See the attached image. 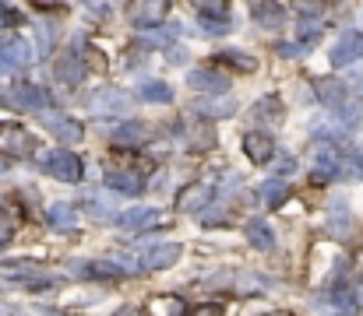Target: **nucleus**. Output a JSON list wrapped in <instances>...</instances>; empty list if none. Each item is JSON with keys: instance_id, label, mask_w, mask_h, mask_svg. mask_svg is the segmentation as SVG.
<instances>
[{"instance_id": "473e14b6", "label": "nucleus", "mask_w": 363, "mask_h": 316, "mask_svg": "<svg viewBox=\"0 0 363 316\" xmlns=\"http://www.w3.org/2000/svg\"><path fill=\"white\" fill-rule=\"evenodd\" d=\"M350 176H353V180H363V148H357L353 158H350Z\"/></svg>"}, {"instance_id": "4c0bfd02", "label": "nucleus", "mask_w": 363, "mask_h": 316, "mask_svg": "<svg viewBox=\"0 0 363 316\" xmlns=\"http://www.w3.org/2000/svg\"><path fill=\"white\" fill-rule=\"evenodd\" d=\"M0 18H7V21H18V14H11V7H7V0H0Z\"/></svg>"}, {"instance_id": "bb28decb", "label": "nucleus", "mask_w": 363, "mask_h": 316, "mask_svg": "<svg viewBox=\"0 0 363 316\" xmlns=\"http://www.w3.org/2000/svg\"><path fill=\"white\" fill-rule=\"evenodd\" d=\"M194 4L201 18H230V7H233V0H194Z\"/></svg>"}, {"instance_id": "9b49d317", "label": "nucleus", "mask_w": 363, "mask_h": 316, "mask_svg": "<svg viewBox=\"0 0 363 316\" xmlns=\"http://www.w3.org/2000/svg\"><path fill=\"white\" fill-rule=\"evenodd\" d=\"M187 85L194 92H205V95H226L230 92V78H223L216 71H191L187 74Z\"/></svg>"}, {"instance_id": "aec40b11", "label": "nucleus", "mask_w": 363, "mask_h": 316, "mask_svg": "<svg viewBox=\"0 0 363 316\" xmlns=\"http://www.w3.org/2000/svg\"><path fill=\"white\" fill-rule=\"evenodd\" d=\"M145 141H148V127L138 123V119L121 123L117 134H113V144H121V148H138V144H145Z\"/></svg>"}, {"instance_id": "e433bc0d", "label": "nucleus", "mask_w": 363, "mask_h": 316, "mask_svg": "<svg viewBox=\"0 0 363 316\" xmlns=\"http://www.w3.org/2000/svg\"><path fill=\"white\" fill-rule=\"evenodd\" d=\"M184 60H187L184 49H169V64H184Z\"/></svg>"}, {"instance_id": "79ce46f5", "label": "nucleus", "mask_w": 363, "mask_h": 316, "mask_svg": "<svg viewBox=\"0 0 363 316\" xmlns=\"http://www.w3.org/2000/svg\"><path fill=\"white\" fill-rule=\"evenodd\" d=\"M360 95H363V88H360Z\"/></svg>"}, {"instance_id": "a211bd4d", "label": "nucleus", "mask_w": 363, "mask_h": 316, "mask_svg": "<svg viewBox=\"0 0 363 316\" xmlns=\"http://www.w3.org/2000/svg\"><path fill=\"white\" fill-rule=\"evenodd\" d=\"M243 235H247V242L257 246V250H275V232H272V225L261 221V218H250V221L243 225Z\"/></svg>"}, {"instance_id": "1a4fd4ad", "label": "nucleus", "mask_w": 363, "mask_h": 316, "mask_svg": "<svg viewBox=\"0 0 363 316\" xmlns=\"http://www.w3.org/2000/svg\"><path fill=\"white\" fill-rule=\"evenodd\" d=\"M4 99L11 105H18V109H46V92L39 88V85H32V81H18V85H11L7 92H4Z\"/></svg>"}, {"instance_id": "a19ab883", "label": "nucleus", "mask_w": 363, "mask_h": 316, "mask_svg": "<svg viewBox=\"0 0 363 316\" xmlns=\"http://www.w3.org/2000/svg\"><path fill=\"white\" fill-rule=\"evenodd\" d=\"M264 316H293V313H264Z\"/></svg>"}, {"instance_id": "393cba45", "label": "nucleus", "mask_w": 363, "mask_h": 316, "mask_svg": "<svg viewBox=\"0 0 363 316\" xmlns=\"http://www.w3.org/2000/svg\"><path fill=\"white\" fill-rule=\"evenodd\" d=\"M138 95L145 103H173V88L162 85V81H141L138 85Z\"/></svg>"}, {"instance_id": "72a5a7b5", "label": "nucleus", "mask_w": 363, "mask_h": 316, "mask_svg": "<svg viewBox=\"0 0 363 316\" xmlns=\"http://www.w3.org/2000/svg\"><path fill=\"white\" fill-rule=\"evenodd\" d=\"M279 176H293L296 172V158L293 155H286V158H279V169H275Z\"/></svg>"}, {"instance_id": "a878e982", "label": "nucleus", "mask_w": 363, "mask_h": 316, "mask_svg": "<svg viewBox=\"0 0 363 316\" xmlns=\"http://www.w3.org/2000/svg\"><path fill=\"white\" fill-rule=\"evenodd\" d=\"M233 99H219V103H194L191 112H198V116H212V119H219V116H233Z\"/></svg>"}, {"instance_id": "7ed1b4c3", "label": "nucleus", "mask_w": 363, "mask_h": 316, "mask_svg": "<svg viewBox=\"0 0 363 316\" xmlns=\"http://www.w3.org/2000/svg\"><path fill=\"white\" fill-rule=\"evenodd\" d=\"M169 14V0H130L127 4V21L134 28H155Z\"/></svg>"}, {"instance_id": "6e6552de", "label": "nucleus", "mask_w": 363, "mask_h": 316, "mask_svg": "<svg viewBox=\"0 0 363 316\" xmlns=\"http://www.w3.org/2000/svg\"><path fill=\"white\" fill-rule=\"evenodd\" d=\"M130 109V95L121 92V88H99L89 95V112L92 116H117V112H127Z\"/></svg>"}, {"instance_id": "c85d7f7f", "label": "nucleus", "mask_w": 363, "mask_h": 316, "mask_svg": "<svg viewBox=\"0 0 363 316\" xmlns=\"http://www.w3.org/2000/svg\"><path fill=\"white\" fill-rule=\"evenodd\" d=\"M254 112H257V119H264V123H279V99H275V95L257 99V103H254Z\"/></svg>"}, {"instance_id": "7c9ffc66", "label": "nucleus", "mask_w": 363, "mask_h": 316, "mask_svg": "<svg viewBox=\"0 0 363 316\" xmlns=\"http://www.w3.org/2000/svg\"><path fill=\"white\" fill-rule=\"evenodd\" d=\"M201 25H205L208 35H223V32H230V21H226V18H201Z\"/></svg>"}, {"instance_id": "0eeeda50", "label": "nucleus", "mask_w": 363, "mask_h": 316, "mask_svg": "<svg viewBox=\"0 0 363 316\" xmlns=\"http://www.w3.org/2000/svg\"><path fill=\"white\" fill-rule=\"evenodd\" d=\"M0 151L4 155H18V158H28L35 151V141L25 127L18 123H0Z\"/></svg>"}, {"instance_id": "6ab92c4d", "label": "nucleus", "mask_w": 363, "mask_h": 316, "mask_svg": "<svg viewBox=\"0 0 363 316\" xmlns=\"http://www.w3.org/2000/svg\"><path fill=\"white\" fill-rule=\"evenodd\" d=\"M145 310L152 316H187V303L180 295H152Z\"/></svg>"}, {"instance_id": "2f4dec72", "label": "nucleus", "mask_w": 363, "mask_h": 316, "mask_svg": "<svg viewBox=\"0 0 363 316\" xmlns=\"http://www.w3.org/2000/svg\"><path fill=\"white\" fill-rule=\"evenodd\" d=\"M339 119H342L346 127H360V123H363V109H353V105H346V109H339Z\"/></svg>"}, {"instance_id": "f704fd0d", "label": "nucleus", "mask_w": 363, "mask_h": 316, "mask_svg": "<svg viewBox=\"0 0 363 316\" xmlns=\"http://www.w3.org/2000/svg\"><path fill=\"white\" fill-rule=\"evenodd\" d=\"M194 316H223V306H201Z\"/></svg>"}, {"instance_id": "20e7f679", "label": "nucleus", "mask_w": 363, "mask_h": 316, "mask_svg": "<svg viewBox=\"0 0 363 316\" xmlns=\"http://www.w3.org/2000/svg\"><path fill=\"white\" fill-rule=\"evenodd\" d=\"M180 253H184L180 242H155V246L141 250L134 264H138V271H166L180 260Z\"/></svg>"}, {"instance_id": "cd10ccee", "label": "nucleus", "mask_w": 363, "mask_h": 316, "mask_svg": "<svg viewBox=\"0 0 363 316\" xmlns=\"http://www.w3.org/2000/svg\"><path fill=\"white\" fill-rule=\"evenodd\" d=\"M219 60L230 64V67H237V71H243V74H250V71L257 67V60H250V57L240 53V49H226V53H219Z\"/></svg>"}, {"instance_id": "ddd939ff", "label": "nucleus", "mask_w": 363, "mask_h": 316, "mask_svg": "<svg viewBox=\"0 0 363 316\" xmlns=\"http://www.w3.org/2000/svg\"><path fill=\"white\" fill-rule=\"evenodd\" d=\"M46 221H50L57 232H74V228L82 225V214H78L74 204L57 201V204H50V208H46Z\"/></svg>"}, {"instance_id": "f03ea898", "label": "nucleus", "mask_w": 363, "mask_h": 316, "mask_svg": "<svg viewBox=\"0 0 363 316\" xmlns=\"http://www.w3.org/2000/svg\"><path fill=\"white\" fill-rule=\"evenodd\" d=\"M43 169H46L53 180H60V183H78V180H82V172H85L82 158H78L74 151H64V148H57V151L43 155Z\"/></svg>"}, {"instance_id": "423d86ee", "label": "nucleus", "mask_w": 363, "mask_h": 316, "mask_svg": "<svg viewBox=\"0 0 363 316\" xmlns=\"http://www.w3.org/2000/svg\"><path fill=\"white\" fill-rule=\"evenodd\" d=\"M166 214L159 208H127L117 214V228L123 232H148V228H162Z\"/></svg>"}, {"instance_id": "dca6fc26", "label": "nucleus", "mask_w": 363, "mask_h": 316, "mask_svg": "<svg viewBox=\"0 0 363 316\" xmlns=\"http://www.w3.org/2000/svg\"><path fill=\"white\" fill-rule=\"evenodd\" d=\"M53 71H57L60 85H82V78H85V64H82L78 53H60V60H57Z\"/></svg>"}, {"instance_id": "b1692460", "label": "nucleus", "mask_w": 363, "mask_h": 316, "mask_svg": "<svg viewBox=\"0 0 363 316\" xmlns=\"http://www.w3.org/2000/svg\"><path fill=\"white\" fill-rule=\"evenodd\" d=\"M318 99L328 105V109H342V103H346V85L325 78V81H318Z\"/></svg>"}, {"instance_id": "2eb2a0df", "label": "nucleus", "mask_w": 363, "mask_h": 316, "mask_svg": "<svg viewBox=\"0 0 363 316\" xmlns=\"http://www.w3.org/2000/svg\"><path fill=\"white\" fill-rule=\"evenodd\" d=\"M250 14H254V21L261 28H279L282 18H286V11H282L279 0H250Z\"/></svg>"}, {"instance_id": "412c9836", "label": "nucleus", "mask_w": 363, "mask_h": 316, "mask_svg": "<svg viewBox=\"0 0 363 316\" xmlns=\"http://www.w3.org/2000/svg\"><path fill=\"white\" fill-rule=\"evenodd\" d=\"M212 201V187L208 183H201V187H187L184 194H180V201H177V208L180 211H198L201 214V208Z\"/></svg>"}, {"instance_id": "c756f323", "label": "nucleus", "mask_w": 363, "mask_h": 316, "mask_svg": "<svg viewBox=\"0 0 363 316\" xmlns=\"http://www.w3.org/2000/svg\"><path fill=\"white\" fill-rule=\"evenodd\" d=\"M328 225L335 235H350V211L342 204H332V214H328Z\"/></svg>"}, {"instance_id": "c9c22d12", "label": "nucleus", "mask_w": 363, "mask_h": 316, "mask_svg": "<svg viewBox=\"0 0 363 316\" xmlns=\"http://www.w3.org/2000/svg\"><path fill=\"white\" fill-rule=\"evenodd\" d=\"M11 232H14V228H11V221H4V218H0V242H7V239H11Z\"/></svg>"}, {"instance_id": "ea45409f", "label": "nucleus", "mask_w": 363, "mask_h": 316, "mask_svg": "<svg viewBox=\"0 0 363 316\" xmlns=\"http://www.w3.org/2000/svg\"><path fill=\"white\" fill-rule=\"evenodd\" d=\"M113 316H138L134 310H121V313H113Z\"/></svg>"}, {"instance_id": "f8f14e48", "label": "nucleus", "mask_w": 363, "mask_h": 316, "mask_svg": "<svg viewBox=\"0 0 363 316\" xmlns=\"http://www.w3.org/2000/svg\"><path fill=\"white\" fill-rule=\"evenodd\" d=\"M339 169H342L339 151L332 148V141H321L318 151H314V180H332Z\"/></svg>"}, {"instance_id": "9d476101", "label": "nucleus", "mask_w": 363, "mask_h": 316, "mask_svg": "<svg viewBox=\"0 0 363 316\" xmlns=\"http://www.w3.org/2000/svg\"><path fill=\"white\" fill-rule=\"evenodd\" d=\"M363 60V32H346L335 46H332V64L335 67H350Z\"/></svg>"}, {"instance_id": "4468645a", "label": "nucleus", "mask_w": 363, "mask_h": 316, "mask_svg": "<svg viewBox=\"0 0 363 316\" xmlns=\"http://www.w3.org/2000/svg\"><path fill=\"white\" fill-rule=\"evenodd\" d=\"M43 127H46L53 137L67 141V144H74V141L85 137V127H82L78 119H67V116H43Z\"/></svg>"}, {"instance_id": "39448f33", "label": "nucleus", "mask_w": 363, "mask_h": 316, "mask_svg": "<svg viewBox=\"0 0 363 316\" xmlns=\"http://www.w3.org/2000/svg\"><path fill=\"white\" fill-rule=\"evenodd\" d=\"M32 64V46L21 35H0V74L21 71Z\"/></svg>"}, {"instance_id": "4be33fe9", "label": "nucleus", "mask_w": 363, "mask_h": 316, "mask_svg": "<svg viewBox=\"0 0 363 316\" xmlns=\"http://www.w3.org/2000/svg\"><path fill=\"white\" fill-rule=\"evenodd\" d=\"M106 187L117 190V194H123V197H138V194H141V180H138L134 172H123V169L106 172Z\"/></svg>"}, {"instance_id": "5701e85b", "label": "nucleus", "mask_w": 363, "mask_h": 316, "mask_svg": "<svg viewBox=\"0 0 363 316\" xmlns=\"http://www.w3.org/2000/svg\"><path fill=\"white\" fill-rule=\"evenodd\" d=\"M257 197H261V204H264V208H282V204H286V197H289V187H286L282 180H268V183H261Z\"/></svg>"}, {"instance_id": "f257e3e1", "label": "nucleus", "mask_w": 363, "mask_h": 316, "mask_svg": "<svg viewBox=\"0 0 363 316\" xmlns=\"http://www.w3.org/2000/svg\"><path fill=\"white\" fill-rule=\"evenodd\" d=\"M0 278L14 281L21 288H32V292H46V288H57L64 281L60 274H53V271H46V267H39L32 260H7V264H0Z\"/></svg>"}, {"instance_id": "f3484780", "label": "nucleus", "mask_w": 363, "mask_h": 316, "mask_svg": "<svg viewBox=\"0 0 363 316\" xmlns=\"http://www.w3.org/2000/svg\"><path fill=\"white\" fill-rule=\"evenodd\" d=\"M243 151H247V158L250 162H268L272 158V151H275V144H272V137L268 134H257V130H250L247 137H243Z\"/></svg>"}, {"instance_id": "58836bf2", "label": "nucleus", "mask_w": 363, "mask_h": 316, "mask_svg": "<svg viewBox=\"0 0 363 316\" xmlns=\"http://www.w3.org/2000/svg\"><path fill=\"white\" fill-rule=\"evenodd\" d=\"M7 169H11V158H7V155H4V151H0V176H4V172H7Z\"/></svg>"}]
</instances>
